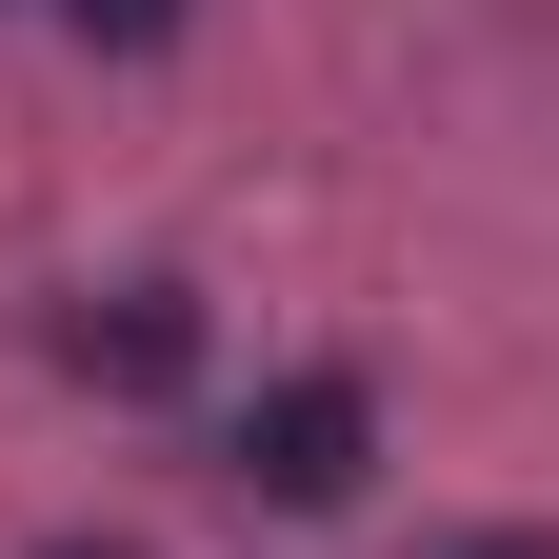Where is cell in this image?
<instances>
[{"mask_svg": "<svg viewBox=\"0 0 559 559\" xmlns=\"http://www.w3.org/2000/svg\"><path fill=\"white\" fill-rule=\"evenodd\" d=\"M360 460H380V400L340 380V360H300V380H260V400H240V479H260L280 520L360 500Z\"/></svg>", "mask_w": 559, "mask_h": 559, "instance_id": "1", "label": "cell"}, {"mask_svg": "<svg viewBox=\"0 0 559 559\" xmlns=\"http://www.w3.org/2000/svg\"><path fill=\"white\" fill-rule=\"evenodd\" d=\"M60 360H81V380H120V400H160V380L200 360V300H180V280H120V300H81V320H60Z\"/></svg>", "mask_w": 559, "mask_h": 559, "instance_id": "2", "label": "cell"}, {"mask_svg": "<svg viewBox=\"0 0 559 559\" xmlns=\"http://www.w3.org/2000/svg\"><path fill=\"white\" fill-rule=\"evenodd\" d=\"M60 21H81V40H120V60H140V40H180V0H60Z\"/></svg>", "mask_w": 559, "mask_h": 559, "instance_id": "3", "label": "cell"}, {"mask_svg": "<svg viewBox=\"0 0 559 559\" xmlns=\"http://www.w3.org/2000/svg\"><path fill=\"white\" fill-rule=\"evenodd\" d=\"M440 559H559V520H500V539H440Z\"/></svg>", "mask_w": 559, "mask_h": 559, "instance_id": "4", "label": "cell"}, {"mask_svg": "<svg viewBox=\"0 0 559 559\" xmlns=\"http://www.w3.org/2000/svg\"><path fill=\"white\" fill-rule=\"evenodd\" d=\"M60 559H140V539H60Z\"/></svg>", "mask_w": 559, "mask_h": 559, "instance_id": "5", "label": "cell"}]
</instances>
